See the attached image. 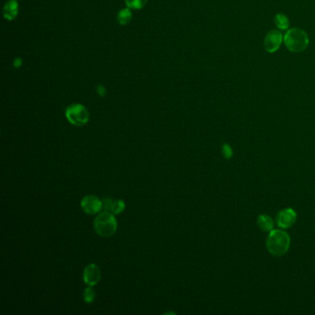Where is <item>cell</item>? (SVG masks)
Listing matches in <instances>:
<instances>
[{
    "label": "cell",
    "mask_w": 315,
    "mask_h": 315,
    "mask_svg": "<svg viewBox=\"0 0 315 315\" xmlns=\"http://www.w3.org/2000/svg\"><path fill=\"white\" fill-rule=\"evenodd\" d=\"M284 43L290 52H303L309 46L308 34L300 28H291L285 33Z\"/></svg>",
    "instance_id": "6da1fadb"
},
{
    "label": "cell",
    "mask_w": 315,
    "mask_h": 315,
    "mask_svg": "<svg viewBox=\"0 0 315 315\" xmlns=\"http://www.w3.org/2000/svg\"><path fill=\"white\" fill-rule=\"evenodd\" d=\"M289 245L290 238L286 232L279 230H272L270 232L266 240V246L272 255L282 256L289 250Z\"/></svg>",
    "instance_id": "7a4b0ae2"
},
{
    "label": "cell",
    "mask_w": 315,
    "mask_h": 315,
    "mask_svg": "<svg viewBox=\"0 0 315 315\" xmlns=\"http://www.w3.org/2000/svg\"><path fill=\"white\" fill-rule=\"evenodd\" d=\"M94 230L99 236L108 237L115 234L118 229L117 220L114 214L110 212H103L96 217L93 222Z\"/></svg>",
    "instance_id": "3957f363"
},
{
    "label": "cell",
    "mask_w": 315,
    "mask_h": 315,
    "mask_svg": "<svg viewBox=\"0 0 315 315\" xmlns=\"http://www.w3.org/2000/svg\"><path fill=\"white\" fill-rule=\"evenodd\" d=\"M66 118L73 125L83 126L89 121L90 115L84 105L75 104L67 108Z\"/></svg>",
    "instance_id": "277c9868"
},
{
    "label": "cell",
    "mask_w": 315,
    "mask_h": 315,
    "mask_svg": "<svg viewBox=\"0 0 315 315\" xmlns=\"http://www.w3.org/2000/svg\"><path fill=\"white\" fill-rule=\"evenodd\" d=\"M283 41L284 36L282 33L277 30H272L266 34L263 41V46L267 52L275 53L279 49V47L282 45Z\"/></svg>",
    "instance_id": "5b68a950"
},
{
    "label": "cell",
    "mask_w": 315,
    "mask_h": 315,
    "mask_svg": "<svg viewBox=\"0 0 315 315\" xmlns=\"http://www.w3.org/2000/svg\"><path fill=\"white\" fill-rule=\"evenodd\" d=\"M81 209L88 215H95L102 210V202L93 195H87L80 202Z\"/></svg>",
    "instance_id": "8992f818"
},
{
    "label": "cell",
    "mask_w": 315,
    "mask_h": 315,
    "mask_svg": "<svg viewBox=\"0 0 315 315\" xmlns=\"http://www.w3.org/2000/svg\"><path fill=\"white\" fill-rule=\"evenodd\" d=\"M297 214L292 208H287L281 211L277 216V225L281 229H289L295 224Z\"/></svg>",
    "instance_id": "52a82bcc"
},
{
    "label": "cell",
    "mask_w": 315,
    "mask_h": 315,
    "mask_svg": "<svg viewBox=\"0 0 315 315\" xmlns=\"http://www.w3.org/2000/svg\"><path fill=\"white\" fill-rule=\"evenodd\" d=\"M101 271L96 264L92 263L86 266L83 272V280L88 286H95L100 281Z\"/></svg>",
    "instance_id": "ba28073f"
},
{
    "label": "cell",
    "mask_w": 315,
    "mask_h": 315,
    "mask_svg": "<svg viewBox=\"0 0 315 315\" xmlns=\"http://www.w3.org/2000/svg\"><path fill=\"white\" fill-rule=\"evenodd\" d=\"M19 12V6L18 3L15 0H9L6 3L5 7L3 8L4 17L7 20H13Z\"/></svg>",
    "instance_id": "9c48e42d"
},
{
    "label": "cell",
    "mask_w": 315,
    "mask_h": 315,
    "mask_svg": "<svg viewBox=\"0 0 315 315\" xmlns=\"http://www.w3.org/2000/svg\"><path fill=\"white\" fill-rule=\"evenodd\" d=\"M258 225L261 230L264 231H272L274 229V223L271 219V217L266 215H262L258 217Z\"/></svg>",
    "instance_id": "30bf717a"
},
{
    "label": "cell",
    "mask_w": 315,
    "mask_h": 315,
    "mask_svg": "<svg viewBox=\"0 0 315 315\" xmlns=\"http://www.w3.org/2000/svg\"><path fill=\"white\" fill-rule=\"evenodd\" d=\"M275 24L279 30H288L290 25V21L285 14L278 13L275 17Z\"/></svg>",
    "instance_id": "8fae6325"
},
{
    "label": "cell",
    "mask_w": 315,
    "mask_h": 315,
    "mask_svg": "<svg viewBox=\"0 0 315 315\" xmlns=\"http://www.w3.org/2000/svg\"><path fill=\"white\" fill-rule=\"evenodd\" d=\"M131 20H132V11H131L130 7L123 8V9L120 10L119 13L118 14V22H119L121 25H125V24L129 23Z\"/></svg>",
    "instance_id": "7c38bea8"
},
{
    "label": "cell",
    "mask_w": 315,
    "mask_h": 315,
    "mask_svg": "<svg viewBox=\"0 0 315 315\" xmlns=\"http://www.w3.org/2000/svg\"><path fill=\"white\" fill-rule=\"evenodd\" d=\"M147 2L148 0H125V3L128 7L133 8V9L143 8Z\"/></svg>",
    "instance_id": "4fadbf2b"
},
{
    "label": "cell",
    "mask_w": 315,
    "mask_h": 315,
    "mask_svg": "<svg viewBox=\"0 0 315 315\" xmlns=\"http://www.w3.org/2000/svg\"><path fill=\"white\" fill-rule=\"evenodd\" d=\"M126 207V204L122 200H118V201H114L113 205H112L111 213L114 215H118L121 212H123Z\"/></svg>",
    "instance_id": "5bb4252c"
},
{
    "label": "cell",
    "mask_w": 315,
    "mask_h": 315,
    "mask_svg": "<svg viewBox=\"0 0 315 315\" xmlns=\"http://www.w3.org/2000/svg\"><path fill=\"white\" fill-rule=\"evenodd\" d=\"M83 298H84V301L87 303H92L95 298V293H94V290L92 288H87L84 291V294H83Z\"/></svg>",
    "instance_id": "9a60e30c"
},
{
    "label": "cell",
    "mask_w": 315,
    "mask_h": 315,
    "mask_svg": "<svg viewBox=\"0 0 315 315\" xmlns=\"http://www.w3.org/2000/svg\"><path fill=\"white\" fill-rule=\"evenodd\" d=\"M101 202H102V211L111 213L112 205H113L114 201L111 200V199H109V198H105L104 200H102Z\"/></svg>",
    "instance_id": "2e32d148"
},
{
    "label": "cell",
    "mask_w": 315,
    "mask_h": 315,
    "mask_svg": "<svg viewBox=\"0 0 315 315\" xmlns=\"http://www.w3.org/2000/svg\"><path fill=\"white\" fill-rule=\"evenodd\" d=\"M223 155L224 157L226 158H228V159H230V158H231V157L233 156V151H232V149H231V147H230V145H223Z\"/></svg>",
    "instance_id": "e0dca14e"
},
{
    "label": "cell",
    "mask_w": 315,
    "mask_h": 315,
    "mask_svg": "<svg viewBox=\"0 0 315 315\" xmlns=\"http://www.w3.org/2000/svg\"><path fill=\"white\" fill-rule=\"evenodd\" d=\"M20 64H21V61H20V59H16V60H15V62H14L15 67L18 68V67L20 66Z\"/></svg>",
    "instance_id": "ac0fdd59"
}]
</instances>
